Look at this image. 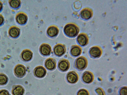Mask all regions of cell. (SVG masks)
Returning <instances> with one entry per match:
<instances>
[{
    "instance_id": "2",
    "label": "cell",
    "mask_w": 127,
    "mask_h": 95,
    "mask_svg": "<svg viewBox=\"0 0 127 95\" xmlns=\"http://www.w3.org/2000/svg\"><path fill=\"white\" fill-rule=\"evenodd\" d=\"M34 75L39 78L44 77L46 75V71L45 68L41 66L36 67L33 71Z\"/></svg>"
},
{
    "instance_id": "16",
    "label": "cell",
    "mask_w": 127,
    "mask_h": 95,
    "mask_svg": "<svg viewBox=\"0 0 127 95\" xmlns=\"http://www.w3.org/2000/svg\"><path fill=\"white\" fill-rule=\"evenodd\" d=\"M81 17L85 19L88 20L92 16V13L88 9H85L82 10L81 12Z\"/></svg>"
},
{
    "instance_id": "20",
    "label": "cell",
    "mask_w": 127,
    "mask_h": 95,
    "mask_svg": "<svg viewBox=\"0 0 127 95\" xmlns=\"http://www.w3.org/2000/svg\"><path fill=\"white\" fill-rule=\"evenodd\" d=\"M81 50V49L79 47L77 46H74L71 48L70 52L73 56H77L80 54Z\"/></svg>"
},
{
    "instance_id": "3",
    "label": "cell",
    "mask_w": 127,
    "mask_h": 95,
    "mask_svg": "<svg viewBox=\"0 0 127 95\" xmlns=\"http://www.w3.org/2000/svg\"><path fill=\"white\" fill-rule=\"evenodd\" d=\"M15 20L18 24L20 25H23L27 22L28 17L26 14L24 13L20 12L16 15Z\"/></svg>"
},
{
    "instance_id": "15",
    "label": "cell",
    "mask_w": 127,
    "mask_h": 95,
    "mask_svg": "<svg viewBox=\"0 0 127 95\" xmlns=\"http://www.w3.org/2000/svg\"><path fill=\"white\" fill-rule=\"evenodd\" d=\"M83 81L87 83H89L92 82L93 79V74L90 72L86 71L83 74L82 77Z\"/></svg>"
},
{
    "instance_id": "26",
    "label": "cell",
    "mask_w": 127,
    "mask_h": 95,
    "mask_svg": "<svg viewBox=\"0 0 127 95\" xmlns=\"http://www.w3.org/2000/svg\"><path fill=\"white\" fill-rule=\"evenodd\" d=\"M0 95H9V94L7 91L3 90L0 91Z\"/></svg>"
},
{
    "instance_id": "6",
    "label": "cell",
    "mask_w": 127,
    "mask_h": 95,
    "mask_svg": "<svg viewBox=\"0 0 127 95\" xmlns=\"http://www.w3.org/2000/svg\"><path fill=\"white\" fill-rule=\"evenodd\" d=\"M70 63L69 61L66 59L60 60L58 63V67L59 69L63 71H65L69 69Z\"/></svg>"
},
{
    "instance_id": "13",
    "label": "cell",
    "mask_w": 127,
    "mask_h": 95,
    "mask_svg": "<svg viewBox=\"0 0 127 95\" xmlns=\"http://www.w3.org/2000/svg\"><path fill=\"white\" fill-rule=\"evenodd\" d=\"M90 53L92 57L95 58L98 57L101 55V51L99 48L97 47H94L90 49Z\"/></svg>"
},
{
    "instance_id": "8",
    "label": "cell",
    "mask_w": 127,
    "mask_h": 95,
    "mask_svg": "<svg viewBox=\"0 0 127 95\" xmlns=\"http://www.w3.org/2000/svg\"><path fill=\"white\" fill-rule=\"evenodd\" d=\"M39 51L42 55L44 56H48L51 53V47L47 44H43L40 46Z\"/></svg>"
},
{
    "instance_id": "25",
    "label": "cell",
    "mask_w": 127,
    "mask_h": 95,
    "mask_svg": "<svg viewBox=\"0 0 127 95\" xmlns=\"http://www.w3.org/2000/svg\"><path fill=\"white\" fill-rule=\"evenodd\" d=\"M4 21V17L1 14H0V26L2 25L3 24Z\"/></svg>"
},
{
    "instance_id": "1",
    "label": "cell",
    "mask_w": 127,
    "mask_h": 95,
    "mask_svg": "<svg viewBox=\"0 0 127 95\" xmlns=\"http://www.w3.org/2000/svg\"><path fill=\"white\" fill-rule=\"evenodd\" d=\"M65 33L70 37L76 36L78 33V31L77 27L74 24H67L64 28Z\"/></svg>"
},
{
    "instance_id": "4",
    "label": "cell",
    "mask_w": 127,
    "mask_h": 95,
    "mask_svg": "<svg viewBox=\"0 0 127 95\" xmlns=\"http://www.w3.org/2000/svg\"><path fill=\"white\" fill-rule=\"evenodd\" d=\"M54 51L56 55L59 56H61L64 54L66 52L65 47L63 44H58L54 47Z\"/></svg>"
},
{
    "instance_id": "18",
    "label": "cell",
    "mask_w": 127,
    "mask_h": 95,
    "mask_svg": "<svg viewBox=\"0 0 127 95\" xmlns=\"http://www.w3.org/2000/svg\"><path fill=\"white\" fill-rule=\"evenodd\" d=\"M8 3L10 6L12 8L17 9L19 8L21 5V1L19 0H10Z\"/></svg>"
},
{
    "instance_id": "19",
    "label": "cell",
    "mask_w": 127,
    "mask_h": 95,
    "mask_svg": "<svg viewBox=\"0 0 127 95\" xmlns=\"http://www.w3.org/2000/svg\"><path fill=\"white\" fill-rule=\"evenodd\" d=\"M24 92L23 88L20 86L15 87L12 91V94L14 95H23Z\"/></svg>"
},
{
    "instance_id": "27",
    "label": "cell",
    "mask_w": 127,
    "mask_h": 95,
    "mask_svg": "<svg viewBox=\"0 0 127 95\" xmlns=\"http://www.w3.org/2000/svg\"><path fill=\"white\" fill-rule=\"evenodd\" d=\"M3 7V5L2 3L0 1V12L2 10Z\"/></svg>"
},
{
    "instance_id": "23",
    "label": "cell",
    "mask_w": 127,
    "mask_h": 95,
    "mask_svg": "<svg viewBox=\"0 0 127 95\" xmlns=\"http://www.w3.org/2000/svg\"><path fill=\"white\" fill-rule=\"evenodd\" d=\"M120 95H127V87L122 88L120 92Z\"/></svg>"
},
{
    "instance_id": "10",
    "label": "cell",
    "mask_w": 127,
    "mask_h": 95,
    "mask_svg": "<svg viewBox=\"0 0 127 95\" xmlns=\"http://www.w3.org/2000/svg\"><path fill=\"white\" fill-rule=\"evenodd\" d=\"M26 69L23 65H17L14 69V72L16 75L19 77L24 76L26 73Z\"/></svg>"
},
{
    "instance_id": "12",
    "label": "cell",
    "mask_w": 127,
    "mask_h": 95,
    "mask_svg": "<svg viewBox=\"0 0 127 95\" xmlns=\"http://www.w3.org/2000/svg\"><path fill=\"white\" fill-rule=\"evenodd\" d=\"M21 55L22 58L23 60L28 61L31 60L32 58L33 53L30 50L26 49L23 51Z\"/></svg>"
},
{
    "instance_id": "7",
    "label": "cell",
    "mask_w": 127,
    "mask_h": 95,
    "mask_svg": "<svg viewBox=\"0 0 127 95\" xmlns=\"http://www.w3.org/2000/svg\"><path fill=\"white\" fill-rule=\"evenodd\" d=\"M20 33V30L19 28L14 26L11 27L8 31L9 35L13 38H16L18 37Z\"/></svg>"
},
{
    "instance_id": "5",
    "label": "cell",
    "mask_w": 127,
    "mask_h": 95,
    "mask_svg": "<svg viewBox=\"0 0 127 95\" xmlns=\"http://www.w3.org/2000/svg\"><path fill=\"white\" fill-rule=\"evenodd\" d=\"M87 62L85 58L83 57L78 58L76 60L75 65L78 69L82 70L84 69L86 67Z\"/></svg>"
},
{
    "instance_id": "24",
    "label": "cell",
    "mask_w": 127,
    "mask_h": 95,
    "mask_svg": "<svg viewBox=\"0 0 127 95\" xmlns=\"http://www.w3.org/2000/svg\"><path fill=\"white\" fill-rule=\"evenodd\" d=\"M95 91L98 95H105L104 91L100 88L96 89Z\"/></svg>"
},
{
    "instance_id": "9",
    "label": "cell",
    "mask_w": 127,
    "mask_h": 95,
    "mask_svg": "<svg viewBox=\"0 0 127 95\" xmlns=\"http://www.w3.org/2000/svg\"><path fill=\"white\" fill-rule=\"evenodd\" d=\"M45 65L47 69L50 70H53L56 67V63L55 59L52 58L47 59L45 61Z\"/></svg>"
},
{
    "instance_id": "11",
    "label": "cell",
    "mask_w": 127,
    "mask_h": 95,
    "mask_svg": "<svg viewBox=\"0 0 127 95\" xmlns=\"http://www.w3.org/2000/svg\"><path fill=\"white\" fill-rule=\"evenodd\" d=\"M67 79L68 81L71 83H74L78 81V77L77 74L74 71L68 72L66 76Z\"/></svg>"
},
{
    "instance_id": "14",
    "label": "cell",
    "mask_w": 127,
    "mask_h": 95,
    "mask_svg": "<svg viewBox=\"0 0 127 95\" xmlns=\"http://www.w3.org/2000/svg\"><path fill=\"white\" fill-rule=\"evenodd\" d=\"M59 33L58 28L55 26H50L47 29V33L48 35L51 37H54L57 36Z\"/></svg>"
},
{
    "instance_id": "22",
    "label": "cell",
    "mask_w": 127,
    "mask_h": 95,
    "mask_svg": "<svg viewBox=\"0 0 127 95\" xmlns=\"http://www.w3.org/2000/svg\"><path fill=\"white\" fill-rule=\"evenodd\" d=\"M77 95H89V94L87 90L82 89L78 91Z\"/></svg>"
},
{
    "instance_id": "21",
    "label": "cell",
    "mask_w": 127,
    "mask_h": 95,
    "mask_svg": "<svg viewBox=\"0 0 127 95\" xmlns=\"http://www.w3.org/2000/svg\"><path fill=\"white\" fill-rule=\"evenodd\" d=\"M8 78L5 75L0 74V85H3L5 84L7 82Z\"/></svg>"
},
{
    "instance_id": "17",
    "label": "cell",
    "mask_w": 127,
    "mask_h": 95,
    "mask_svg": "<svg viewBox=\"0 0 127 95\" xmlns=\"http://www.w3.org/2000/svg\"><path fill=\"white\" fill-rule=\"evenodd\" d=\"M77 40L78 42L81 46H85L87 43V38L84 34H81L79 35Z\"/></svg>"
}]
</instances>
